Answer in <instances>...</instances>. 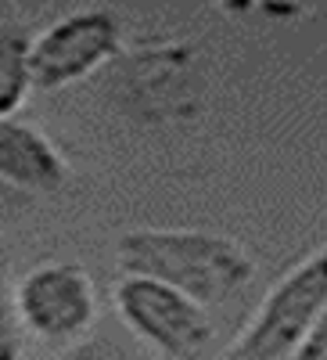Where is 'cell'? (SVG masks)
<instances>
[{
  "label": "cell",
  "instance_id": "6da1fadb",
  "mask_svg": "<svg viewBox=\"0 0 327 360\" xmlns=\"http://www.w3.org/2000/svg\"><path fill=\"white\" fill-rule=\"evenodd\" d=\"M115 263L123 274L169 285L201 310L234 303L255 281L252 252L201 227H137L119 238Z\"/></svg>",
  "mask_w": 327,
  "mask_h": 360
},
{
  "label": "cell",
  "instance_id": "8fae6325",
  "mask_svg": "<svg viewBox=\"0 0 327 360\" xmlns=\"http://www.w3.org/2000/svg\"><path fill=\"white\" fill-rule=\"evenodd\" d=\"M288 360H327V328H323V324H316L313 332L302 339V346L295 349Z\"/></svg>",
  "mask_w": 327,
  "mask_h": 360
},
{
  "label": "cell",
  "instance_id": "52a82bcc",
  "mask_svg": "<svg viewBox=\"0 0 327 360\" xmlns=\"http://www.w3.org/2000/svg\"><path fill=\"white\" fill-rule=\"evenodd\" d=\"M72 180L69 159L58 144L18 115L0 119V188L54 195Z\"/></svg>",
  "mask_w": 327,
  "mask_h": 360
},
{
  "label": "cell",
  "instance_id": "ba28073f",
  "mask_svg": "<svg viewBox=\"0 0 327 360\" xmlns=\"http://www.w3.org/2000/svg\"><path fill=\"white\" fill-rule=\"evenodd\" d=\"M29 37L18 22L0 18V119L18 115V108L33 94L29 76Z\"/></svg>",
  "mask_w": 327,
  "mask_h": 360
},
{
  "label": "cell",
  "instance_id": "5b68a950",
  "mask_svg": "<svg viewBox=\"0 0 327 360\" xmlns=\"http://www.w3.org/2000/svg\"><path fill=\"white\" fill-rule=\"evenodd\" d=\"M123 51V25L105 8H79L29 40L33 90H65L108 69Z\"/></svg>",
  "mask_w": 327,
  "mask_h": 360
},
{
  "label": "cell",
  "instance_id": "9c48e42d",
  "mask_svg": "<svg viewBox=\"0 0 327 360\" xmlns=\"http://www.w3.org/2000/svg\"><path fill=\"white\" fill-rule=\"evenodd\" d=\"M62 360H147V356L133 342H123L112 332H86L62 353Z\"/></svg>",
  "mask_w": 327,
  "mask_h": 360
},
{
  "label": "cell",
  "instance_id": "3957f363",
  "mask_svg": "<svg viewBox=\"0 0 327 360\" xmlns=\"http://www.w3.org/2000/svg\"><path fill=\"white\" fill-rule=\"evenodd\" d=\"M327 317V252L299 259L262 295L248 324L227 346L223 360H288Z\"/></svg>",
  "mask_w": 327,
  "mask_h": 360
},
{
  "label": "cell",
  "instance_id": "7a4b0ae2",
  "mask_svg": "<svg viewBox=\"0 0 327 360\" xmlns=\"http://www.w3.org/2000/svg\"><path fill=\"white\" fill-rule=\"evenodd\" d=\"M108 69L119 108L137 123H184L201 105L198 51L187 40H152L133 51H119Z\"/></svg>",
  "mask_w": 327,
  "mask_h": 360
},
{
  "label": "cell",
  "instance_id": "30bf717a",
  "mask_svg": "<svg viewBox=\"0 0 327 360\" xmlns=\"http://www.w3.org/2000/svg\"><path fill=\"white\" fill-rule=\"evenodd\" d=\"M0 360H22V328L11 307V278L0 259Z\"/></svg>",
  "mask_w": 327,
  "mask_h": 360
},
{
  "label": "cell",
  "instance_id": "8992f818",
  "mask_svg": "<svg viewBox=\"0 0 327 360\" xmlns=\"http://www.w3.org/2000/svg\"><path fill=\"white\" fill-rule=\"evenodd\" d=\"M112 307L130 335H137L140 342L173 360L198 356L213 339L209 310H201L187 295L152 278L123 274L112 288Z\"/></svg>",
  "mask_w": 327,
  "mask_h": 360
},
{
  "label": "cell",
  "instance_id": "277c9868",
  "mask_svg": "<svg viewBox=\"0 0 327 360\" xmlns=\"http://www.w3.org/2000/svg\"><path fill=\"white\" fill-rule=\"evenodd\" d=\"M11 307L22 332L72 346L98 324V288L79 263L51 259L11 281Z\"/></svg>",
  "mask_w": 327,
  "mask_h": 360
}]
</instances>
